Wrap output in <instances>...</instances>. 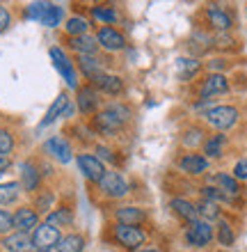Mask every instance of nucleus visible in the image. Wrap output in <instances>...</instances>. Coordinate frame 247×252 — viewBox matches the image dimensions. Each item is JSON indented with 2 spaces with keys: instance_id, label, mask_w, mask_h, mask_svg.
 <instances>
[{
  "instance_id": "43",
  "label": "nucleus",
  "mask_w": 247,
  "mask_h": 252,
  "mask_svg": "<svg viewBox=\"0 0 247 252\" xmlns=\"http://www.w3.org/2000/svg\"><path fill=\"white\" fill-rule=\"evenodd\" d=\"M137 252H161V250H137Z\"/></svg>"
},
{
  "instance_id": "6",
  "label": "nucleus",
  "mask_w": 247,
  "mask_h": 252,
  "mask_svg": "<svg viewBox=\"0 0 247 252\" xmlns=\"http://www.w3.org/2000/svg\"><path fill=\"white\" fill-rule=\"evenodd\" d=\"M99 186L108 197H124V195L128 192V184L119 172H106L103 174V179L99 181Z\"/></svg>"
},
{
  "instance_id": "33",
  "label": "nucleus",
  "mask_w": 247,
  "mask_h": 252,
  "mask_svg": "<svg viewBox=\"0 0 247 252\" xmlns=\"http://www.w3.org/2000/svg\"><path fill=\"white\" fill-rule=\"evenodd\" d=\"M60 21H62V7L51 5L48 7V12L44 14V19H41L39 23L41 26H46V28H55V26H60Z\"/></svg>"
},
{
  "instance_id": "3",
  "label": "nucleus",
  "mask_w": 247,
  "mask_h": 252,
  "mask_svg": "<svg viewBox=\"0 0 247 252\" xmlns=\"http://www.w3.org/2000/svg\"><path fill=\"white\" fill-rule=\"evenodd\" d=\"M114 234V241L119 243V246L128 248V250H137V248L147 241V234L142 232L140 227H126V225H117L112 229Z\"/></svg>"
},
{
  "instance_id": "34",
  "label": "nucleus",
  "mask_w": 247,
  "mask_h": 252,
  "mask_svg": "<svg viewBox=\"0 0 247 252\" xmlns=\"http://www.w3.org/2000/svg\"><path fill=\"white\" fill-rule=\"evenodd\" d=\"M234 229H231V225H229V222H220V225H218V243H220V246H234Z\"/></svg>"
},
{
  "instance_id": "18",
  "label": "nucleus",
  "mask_w": 247,
  "mask_h": 252,
  "mask_svg": "<svg viewBox=\"0 0 247 252\" xmlns=\"http://www.w3.org/2000/svg\"><path fill=\"white\" fill-rule=\"evenodd\" d=\"M206 19L208 23L215 28V30H220V32H224V30H229L231 28V16H229L224 9H220L218 5H211L206 9Z\"/></svg>"
},
{
  "instance_id": "21",
  "label": "nucleus",
  "mask_w": 247,
  "mask_h": 252,
  "mask_svg": "<svg viewBox=\"0 0 247 252\" xmlns=\"http://www.w3.org/2000/svg\"><path fill=\"white\" fill-rule=\"evenodd\" d=\"M92 83H94L92 87H99L101 92H106V94H119L124 90V80L119 76H110V73H103V76H99Z\"/></svg>"
},
{
  "instance_id": "13",
  "label": "nucleus",
  "mask_w": 247,
  "mask_h": 252,
  "mask_svg": "<svg viewBox=\"0 0 247 252\" xmlns=\"http://www.w3.org/2000/svg\"><path fill=\"white\" fill-rule=\"evenodd\" d=\"M99 106H101V96H99V92H96V87L87 85V87L78 90V108H81V113L92 115Z\"/></svg>"
},
{
  "instance_id": "41",
  "label": "nucleus",
  "mask_w": 247,
  "mask_h": 252,
  "mask_svg": "<svg viewBox=\"0 0 247 252\" xmlns=\"http://www.w3.org/2000/svg\"><path fill=\"white\" fill-rule=\"evenodd\" d=\"M9 163H12V160H9V156H5V154H0V172H5L7 167H9Z\"/></svg>"
},
{
  "instance_id": "16",
  "label": "nucleus",
  "mask_w": 247,
  "mask_h": 252,
  "mask_svg": "<svg viewBox=\"0 0 247 252\" xmlns=\"http://www.w3.org/2000/svg\"><path fill=\"white\" fill-rule=\"evenodd\" d=\"M169 206H172V211L179 216L181 220H186V222H194V220H199V213H197V206L192 204V202H188V199H172L169 202Z\"/></svg>"
},
{
  "instance_id": "8",
  "label": "nucleus",
  "mask_w": 247,
  "mask_h": 252,
  "mask_svg": "<svg viewBox=\"0 0 247 252\" xmlns=\"http://www.w3.org/2000/svg\"><path fill=\"white\" fill-rule=\"evenodd\" d=\"M229 92V80L222 76V73H211L208 78H204L199 87V96L204 101L211 99V96H218V94Z\"/></svg>"
},
{
  "instance_id": "35",
  "label": "nucleus",
  "mask_w": 247,
  "mask_h": 252,
  "mask_svg": "<svg viewBox=\"0 0 247 252\" xmlns=\"http://www.w3.org/2000/svg\"><path fill=\"white\" fill-rule=\"evenodd\" d=\"M48 7H51V2H32V5H27V19L41 21L44 14L48 12Z\"/></svg>"
},
{
  "instance_id": "4",
  "label": "nucleus",
  "mask_w": 247,
  "mask_h": 252,
  "mask_svg": "<svg viewBox=\"0 0 247 252\" xmlns=\"http://www.w3.org/2000/svg\"><path fill=\"white\" fill-rule=\"evenodd\" d=\"M60 229L57 227H51V225H37L34 227V234H32V248H37V250H44L48 252L51 248H55L57 243H60Z\"/></svg>"
},
{
  "instance_id": "12",
  "label": "nucleus",
  "mask_w": 247,
  "mask_h": 252,
  "mask_svg": "<svg viewBox=\"0 0 247 252\" xmlns=\"http://www.w3.org/2000/svg\"><path fill=\"white\" fill-rule=\"evenodd\" d=\"M179 167L181 172L186 174H204L208 170V158L206 156H201V154H186L183 158L179 160Z\"/></svg>"
},
{
  "instance_id": "36",
  "label": "nucleus",
  "mask_w": 247,
  "mask_h": 252,
  "mask_svg": "<svg viewBox=\"0 0 247 252\" xmlns=\"http://www.w3.org/2000/svg\"><path fill=\"white\" fill-rule=\"evenodd\" d=\"M14 149V138L9 131H0V154H9Z\"/></svg>"
},
{
  "instance_id": "30",
  "label": "nucleus",
  "mask_w": 247,
  "mask_h": 252,
  "mask_svg": "<svg viewBox=\"0 0 247 252\" xmlns=\"http://www.w3.org/2000/svg\"><path fill=\"white\" fill-rule=\"evenodd\" d=\"M71 220H74L71 211H67V209H60V211L48 213L46 225H51V227H67V225H71Z\"/></svg>"
},
{
  "instance_id": "24",
  "label": "nucleus",
  "mask_w": 247,
  "mask_h": 252,
  "mask_svg": "<svg viewBox=\"0 0 247 252\" xmlns=\"http://www.w3.org/2000/svg\"><path fill=\"white\" fill-rule=\"evenodd\" d=\"M67 106H69V96L67 94H60L57 99L53 101V106L48 108V113H46V117L41 120V126H48V124H53L60 115H64V110H67Z\"/></svg>"
},
{
  "instance_id": "27",
  "label": "nucleus",
  "mask_w": 247,
  "mask_h": 252,
  "mask_svg": "<svg viewBox=\"0 0 247 252\" xmlns=\"http://www.w3.org/2000/svg\"><path fill=\"white\" fill-rule=\"evenodd\" d=\"M197 213H199V220L204 222H211V220H218L220 218V206L211 202V199H201L197 204Z\"/></svg>"
},
{
  "instance_id": "42",
  "label": "nucleus",
  "mask_w": 247,
  "mask_h": 252,
  "mask_svg": "<svg viewBox=\"0 0 247 252\" xmlns=\"http://www.w3.org/2000/svg\"><path fill=\"white\" fill-rule=\"evenodd\" d=\"M96 152H99V154H101V156H103V158H106V160H114V158H112V152H110L108 147H99Z\"/></svg>"
},
{
  "instance_id": "23",
  "label": "nucleus",
  "mask_w": 247,
  "mask_h": 252,
  "mask_svg": "<svg viewBox=\"0 0 247 252\" xmlns=\"http://www.w3.org/2000/svg\"><path fill=\"white\" fill-rule=\"evenodd\" d=\"M21 184L26 190H37L39 188V172L32 163H23L21 165Z\"/></svg>"
},
{
  "instance_id": "39",
  "label": "nucleus",
  "mask_w": 247,
  "mask_h": 252,
  "mask_svg": "<svg viewBox=\"0 0 247 252\" xmlns=\"http://www.w3.org/2000/svg\"><path fill=\"white\" fill-rule=\"evenodd\" d=\"M51 202H53V192H48V190H46L39 199H37V209H39V211H46L48 206H51Z\"/></svg>"
},
{
  "instance_id": "37",
  "label": "nucleus",
  "mask_w": 247,
  "mask_h": 252,
  "mask_svg": "<svg viewBox=\"0 0 247 252\" xmlns=\"http://www.w3.org/2000/svg\"><path fill=\"white\" fill-rule=\"evenodd\" d=\"M234 179L236 181H247V160H238V163H236Z\"/></svg>"
},
{
  "instance_id": "15",
  "label": "nucleus",
  "mask_w": 247,
  "mask_h": 252,
  "mask_svg": "<svg viewBox=\"0 0 247 252\" xmlns=\"http://www.w3.org/2000/svg\"><path fill=\"white\" fill-rule=\"evenodd\" d=\"M114 218L119 220V225H126V227H137L144 222V211L142 209H137V206H121V209H117V213H114Z\"/></svg>"
},
{
  "instance_id": "2",
  "label": "nucleus",
  "mask_w": 247,
  "mask_h": 252,
  "mask_svg": "<svg viewBox=\"0 0 247 252\" xmlns=\"http://www.w3.org/2000/svg\"><path fill=\"white\" fill-rule=\"evenodd\" d=\"M206 122L218 131H227L238 122V110L231 106H215L206 113Z\"/></svg>"
},
{
  "instance_id": "28",
  "label": "nucleus",
  "mask_w": 247,
  "mask_h": 252,
  "mask_svg": "<svg viewBox=\"0 0 247 252\" xmlns=\"http://www.w3.org/2000/svg\"><path fill=\"white\" fill-rule=\"evenodd\" d=\"M67 32L71 34V37H81V34H87V28H89V21L82 19V16H71V19L67 21Z\"/></svg>"
},
{
  "instance_id": "14",
  "label": "nucleus",
  "mask_w": 247,
  "mask_h": 252,
  "mask_svg": "<svg viewBox=\"0 0 247 252\" xmlns=\"http://www.w3.org/2000/svg\"><path fill=\"white\" fill-rule=\"evenodd\" d=\"M44 149H46L55 160H60V163H69V160H71V147H69V142L64 138H60V135H55V138L48 140L46 145H44Z\"/></svg>"
},
{
  "instance_id": "38",
  "label": "nucleus",
  "mask_w": 247,
  "mask_h": 252,
  "mask_svg": "<svg viewBox=\"0 0 247 252\" xmlns=\"http://www.w3.org/2000/svg\"><path fill=\"white\" fill-rule=\"evenodd\" d=\"M9 229H14V225H12V216L7 211H2L0 209V234H7Z\"/></svg>"
},
{
  "instance_id": "40",
  "label": "nucleus",
  "mask_w": 247,
  "mask_h": 252,
  "mask_svg": "<svg viewBox=\"0 0 247 252\" xmlns=\"http://www.w3.org/2000/svg\"><path fill=\"white\" fill-rule=\"evenodd\" d=\"M9 21H12L9 12H7V9H5L2 5H0V32H5L7 28H9Z\"/></svg>"
},
{
  "instance_id": "9",
  "label": "nucleus",
  "mask_w": 247,
  "mask_h": 252,
  "mask_svg": "<svg viewBox=\"0 0 247 252\" xmlns=\"http://www.w3.org/2000/svg\"><path fill=\"white\" fill-rule=\"evenodd\" d=\"M51 58H53V62H55V69H57V71L62 73V78L69 83V87H78L74 64H71V60L67 58V53L60 51V48H51Z\"/></svg>"
},
{
  "instance_id": "29",
  "label": "nucleus",
  "mask_w": 247,
  "mask_h": 252,
  "mask_svg": "<svg viewBox=\"0 0 247 252\" xmlns=\"http://www.w3.org/2000/svg\"><path fill=\"white\" fill-rule=\"evenodd\" d=\"M92 16L96 21H101V23H114L117 21V12H114L112 7H108V5H94L92 7Z\"/></svg>"
},
{
  "instance_id": "7",
  "label": "nucleus",
  "mask_w": 247,
  "mask_h": 252,
  "mask_svg": "<svg viewBox=\"0 0 247 252\" xmlns=\"http://www.w3.org/2000/svg\"><path fill=\"white\" fill-rule=\"evenodd\" d=\"M78 167H81V172L85 174L89 181H101L103 174L108 172L106 165H103L96 156H92V154H81V156H78Z\"/></svg>"
},
{
  "instance_id": "22",
  "label": "nucleus",
  "mask_w": 247,
  "mask_h": 252,
  "mask_svg": "<svg viewBox=\"0 0 247 252\" xmlns=\"http://www.w3.org/2000/svg\"><path fill=\"white\" fill-rule=\"evenodd\" d=\"M213 181L218 184V190H222L229 199L236 197V195L241 192V186H238V181H236L234 177H231V174L220 172V174H215V179H213Z\"/></svg>"
},
{
  "instance_id": "26",
  "label": "nucleus",
  "mask_w": 247,
  "mask_h": 252,
  "mask_svg": "<svg viewBox=\"0 0 247 252\" xmlns=\"http://www.w3.org/2000/svg\"><path fill=\"white\" fill-rule=\"evenodd\" d=\"M224 145H227L224 135H213V138H208L204 142V154H206L208 158H220L222 154H224Z\"/></svg>"
},
{
  "instance_id": "17",
  "label": "nucleus",
  "mask_w": 247,
  "mask_h": 252,
  "mask_svg": "<svg viewBox=\"0 0 247 252\" xmlns=\"http://www.w3.org/2000/svg\"><path fill=\"white\" fill-rule=\"evenodd\" d=\"M2 246H5L7 252H30V250H32V239H30L27 234L16 232V234L5 236Z\"/></svg>"
},
{
  "instance_id": "5",
  "label": "nucleus",
  "mask_w": 247,
  "mask_h": 252,
  "mask_svg": "<svg viewBox=\"0 0 247 252\" xmlns=\"http://www.w3.org/2000/svg\"><path fill=\"white\" fill-rule=\"evenodd\" d=\"M186 241L194 248H206L213 241V227L208 225V222H204V220H194L188 227Z\"/></svg>"
},
{
  "instance_id": "31",
  "label": "nucleus",
  "mask_w": 247,
  "mask_h": 252,
  "mask_svg": "<svg viewBox=\"0 0 247 252\" xmlns=\"http://www.w3.org/2000/svg\"><path fill=\"white\" fill-rule=\"evenodd\" d=\"M176 69H179L181 78L188 80V78H192L194 73L201 69V62L199 60H179V62H176Z\"/></svg>"
},
{
  "instance_id": "11",
  "label": "nucleus",
  "mask_w": 247,
  "mask_h": 252,
  "mask_svg": "<svg viewBox=\"0 0 247 252\" xmlns=\"http://www.w3.org/2000/svg\"><path fill=\"white\" fill-rule=\"evenodd\" d=\"M96 41H99V46H103L106 51H121V48L126 46V41H124V34L117 32L114 28H101L99 32H96Z\"/></svg>"
},
{
  "instance_id": "32",
  "label": "nucleus",
  "mask_w": 247,
  "mask_h": 252,
  "mask_svg": "<svg viewBox=\"0 0 247 252\" xmlns=\"http://www.w3.org/2000/svg\"><path fill=\"white\" fill-rule=\"evenodd\" d=\"M19 184H0V204H12L19 197Z\"/></svg>"
},
{
  "instance_id": "20",
  "label": "nucleus",
  "mask_w": 247,
  "mask_h": 252,
  "mask_svg": "<svg viewBox=\"0 0 247 252\" xmlns=\"http://www.w3.org/2000/svg\"><path fill=\"white\" fill-rule=\"evenodd\" d=\"M78 66H81V71L85 73L89 80H96L99 76H103V64H101L94 55H78Z\"/></svg>"
},
{
  "instance_id": "25",
  "label": "nucleus",
  "mask_w": 247,
  "mask_h": 252,
  "mask_svg": "<svg viewBox=\"0 0 247 252\" xmlns=\"http://www.w3.org/2000/svg\"><path fill=\"white\" fill-rule=\"evenodd\" d=\"M55 248H57V252H82L85 250V239L81 234H69V236H62Z\"/></svg>"
},
{
  "instance_id": "19",
  "label": "nucleus",
  "mask_w": 247,
  "mask_h": 252,
  "mask_svg": "<svg viewBox=\"0 0 247 252\" xmlns=\"http://www.w3.org/2000/svg\"><path fill=\"white\" fill-rule=\"evenodd\" d=\"M69 46L74 48L78 55H94L96 48H99V41H96V37L81 34V37H71V39H69Z\"/></svg>"
},
{
  "instance_id": "1",
  "label": "nucleus",
  "mask_w": 247,
  "mask_h": 252,
  "mask_svg": "<svg viewBox=\"0 0 247 252\" xmlns=\"http://www.w3.org/2000/svg\"><path fill=\"white\" fill-rule=\"evenodd\" d=\"M128 117H131V110L126 106L114 103V106H108L103 113H99L94 117V128L99 133H103V135H114L128 122Z\"/></svg>"
},
{
  "instance_id": "10",
  "label": "nucleus",
  "mask_w": 247,
  "mask_h": 252,
  "mask_svg": "<svg viewBox=\"0 0 247 252\" xmlns=\"http://www.w3.org/2000/svg\"><path fill=\"white\" fill-rule=\"evenodd\" d=\"M37 222H39V216H37V211L27 209V206L19 209V211L12 216L14 229H16V232H21V234H27L30 229H34V227H37Z\"/></svg>"
}]
</instances>
